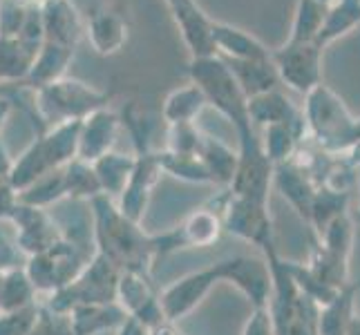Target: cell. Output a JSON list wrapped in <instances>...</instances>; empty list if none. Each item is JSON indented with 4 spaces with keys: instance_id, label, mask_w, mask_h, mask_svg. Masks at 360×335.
<instances>
[{
    "instance_id": "1",
    "label": "cell",
    "mask_w": 360,
    "mask_h": 335,
    "mask_svg": "<svg viewBox=\"0 0 360 335\" xmlns=\"http://www.w3.org/2000/svg\"><path fill=\"white\" fill-rule=\"evenodd\" d=\"M191 77L197 88L204 92L206 103H213L221 114L235 123L240 141H253L255 134L251 119H248V98L224 60H219L217 56L193 58Z\"/></svg>"
},
{
    "instance_id": "2",
    "label": "cell",
    "mask_w": 360,
    "mask_h": 335,
    "mask_svg": "<svg viewBox=\"0 0 360 335\" xmlns=\"http://www.w3.org/2000/svg\"><path fill=\"white\" fill-rule=\"evenodd\" d=\"M304 123L327 152L352 150L360 139V119H354L342 98L327 85H316L307 94Z\"/></svg>"
},
{
    "instance_id": "3",
    "label": "cell",
    "mask_w": 360,
    "mask_h": 335,
    "mask_svg": "<svg viewBox=\"0 0 360 335\" xmlns=\"http://www.w3.org/2000/svg\"><path fill=\"white\" fill-rule=\"evenodd\" d=\"M105 94L96 92L81 81H54L41 88V110L56 123L83 119L103 107Z\"/></svg>"
},
{
    "instance_id": "4",
    "label": "cell",
    "mask_w": 360,
    "mask_h": 335,
    "mask_svg": "<svg viewBox=\"0 0 360 335\" xmlns=\"http://www.w3.org/2000/svg\"><path fill=\"white\" fill-rule=\"evenodd\" d=\"M320 58L322 47L316 43H287L282 49L271 54V63L282 79L293 90L309 94L320 85Z\"/></svg>"
},
{
    "instance_id": "5",
    "label": "cell",
    "mask_w": 360,
    "mask_h": 335,
    "mask_svg": "<svg viewBox=\"0 0 360 335\" xmlns=\"http://www.w3.org/2000/svg\"><path fill=\"white\" fill-rule=\"evenodd\" d=\"M219 280H229L238 287L255 308H264L271 300L273 280L271 268L255 257H231L217 264Z\"/></svg>"
},
{
    "instance_id": "6",
    "label": "cell",
    "mask_w": 360,
    "mask_h": 335,
    "mask_svg": "<svg viewBox=\"0 0 360 335\" xmlns=\"http://www.w3.org/2000/svg\"><path fill=\"white\" fill-rule=\"evenodd\" d=\"M224 223L233 235H238V237L262 246L266 253L273 251L271 219L266 213V204L233 195L231 204L226 206Z\"/></svg>"
},
{
    "instance_id": "7",
    "label": "cell",
    "mask_w": 360,
    "mask_h": 335,
    "mask_svg": "<svg viewBox=\"0 0 360 335\" xmlns=\"http://www.w3.org/2000/svg\"><path fill=\"white\" fill-rule=\"evenodd\" d=\"M219 282V272L217 266L204 268L200 272H191V275L181 277L175 282L172 287L164 293V300H161V313L170 320L184 317L186 313H191L193 308L200 304L208 291Z\"/></svg>"
},
{
    "instance_id": "8",
    "label": "cell",
    "mask_w": 360,
    "mask_h": 335,
    "mask_svg": "<svg viewBox=\"0 0 360 335\" xmlns=\"http://www.w3.org/2000/svg\"><path fill=\"white\" fill-rule=\"evenodd\" d=\"M170 11L175 16L177 27L184 36L186 45L193 52V58H206L215 56V45H213V20L204 16V11L197 7L193 0H172Z\"/></svg>"
},
{
    "instance_id": "9",
    "label": "cell",
    "mask_w": 360,
    "mask_h": 335,
    "mask_svg": "<svg viewBox=\"0 0 360 335\" xmlns=\"http://www.w3.org/2000/svg\"><path fill=\"white\" fill-rule=\"evenodd\" d=\"M45 41L72 47L83 36V20L70 0H45L41 7Z\"/></svg>"
},
{
    "instance_id": "10",
    "label": "cell",
    "mask_w": 360,
    "mask_h": 335,
    "mask_svg": "<svg viewBox=\"0 0 360 335\" xmlns=\"http://www.w3.org/2000/svg\"><path fill=\"white\" fill-rule=\"evenodd\" d=\"M117 114L103 107L94 110L81 123V136H79V150L77 155L85 161H96L108 155V147L112 145L115 132H117Z\"/></svg>"
},
{
    "instance_id": "11",
    "label": "cell",
    "mask_w": 360,
    "mask_h": 335,
    "mask_svg": "<svg viewBox=\"0 0 360 335\" xmlns=\"http://www.w3.org/2000/svg\"><path fill=\"white\" fill-rule=\"evenodd\" d=\"M85 32H88V39H90L92 47L101 56L119 52V49L128 41V22H126V18H123L119 11L110 9V7L92 11Z\"/></svg>"
},
{
    "instance_id": "12",
    "label": "cell",
    "mask_w": 360,
    "mask_h": 335,
    "mask_svg": "<svg viewBox=\"0 0 360 335\" xmlns=\"http://www.w3.org/2000/svg\"><path fill=\"white\" fill-rule=\"evenodd\" d=\"M248 119H251V126L257 123V126L264 128L280 126V123L304 126V117H300V112L293 107V103L278 90H269L248 98Z\"/></svg>"
},
{
    "instance_id": "13",
    "label": "cell",
    "mask_w": 360,
    "mask_h": 335,
    "mask_svg": "<svg viewBox=\"0 0 360 335\" xmlns=\"http://www.w3.org/2000/svg\"><path fill=\"white\" fill-rule=\"evenodd\" d=\"M210 34H213L215 52L226 54L229 60H269L271 58V52L255 39V36L246 34L238 27H231V25H224V22H213Z\"/></svg>"
},
{
    "instance_id": "14",
    "label": "cell",
    "mask_w": 360,
    "mask_h": 335,
    "mask_svg": "<svg viewBox=\"0 0 360 335\" xmlns=\"http://www.w3.org/2000/svg\"><path fill=\"white\" fill-rule=\"evenodd\" d=\"M360 291L358 284H347L336 295L331 297L327 304L320 306L318 311V335H345L349 327L354 313V300L356 293Z\"/></svg>"
},
{
    "instance_id": "15",
    "label": "cell",
    "mask_w": 360,
    "mask_h": 335,
    "mask_svg": "<svg viewBox=\"0 0 360 335\" xmlns=\"http://www.w3.org/2000/svg\"><path fill=\"white\" fill-rule=\"evenodd\" d=\"M72 54H74L72 47H63V45L45 41L39 49V54H36L32 67H30L27 81L39 90L49 83L58 81L60 77H63V72L68 70Z\"/></svg>"
},
{
    "instance_id": "16",
    "label": "cell",
    "mask_w": 360,
    "mask_h": 335,
    "mask_svg": "<svg viewBox=\"0 0 360 335\" xmlns=\"http://www.w3.org/2000/svg\"><path fill=\"white\" fill-rule=\"evenodd\" d=\"M278 188L289 199V204L297 210V215H300L304 221H309V217H311L314 197H316L318 188L311 183V179L307 177V172L300 170V168L280 164V168H278Z\"/></svg>"
},
{
    "instance_id": "17",
    "label": "cell",
    "mask_w": 360,
    "mask_h": 335,
    "mask_svg": "<svg viewBox=\"0 0 360 335\" xmlns=\"http://www.w3.org/2000/svg\"><path fill=\"white\" fill-rule=\"evenodd\" d=\"M226 65L235 74V79H238L246 98L276 90L278 72L273 67L271 58L269 60H229Z\"/></svg>"
},
{
    "instance_id": "18",
    "label": "cell",
    "mask_w": 360,
    "mask_h": 335,
    "mask_svg": "<svg viewBox=\"0 0 360 335\" xmlns=\"http://www.w3.org/2000/svg\"><path fill=\"white\" fill-rule=\"evenodd\" d=\"M39 49L20 39H0V81L27 79Z\"/></svg>"
},
{
    "instance_id": "19",
    "label": "cell",
    "mask_w": 360,
    "mask_h": 335,
    "mask_svg": "<svg viewBox=\"0 0 360 335\" xmlns=\"http://www.w3.org/2000/svg\"><path fill=\"white\" fill-rule=\"evenodd\" d=\"M197 155H200L202 164L206 166L213 181H221V183L233 181L240 157L235 155L229 145H224L217 139H210V136H204L200 141V147H197Z\"/></svg>"
},
{
    "instance_id": "20",
    "label": "cell",
    "mask_w": 360,
    "mask_h": 335,
    "mask_svg": "<svg viewBox=\"0 0 360 335\" xmlns=\"http://www.w3.org/2000/svg\"><path fill=\"white\" fill-rule=\"evenodd\" d=\"M155 168H157V159L153 157H146L143 161H136V166L132 170V175L123 188V215L136 219L141 213V208L146 204V197H148V188H150L153 177H155Z\"/></svg>"
},
{
    "instance_id": "21",
    "label": "cell",
    "mask_w": 360,
    "mask_h": 335,
    "mask_svg": "<svg viewBox=\"0 0 360 335\" xmlns=\"http://www.w3.org/2000/svg\"><path fill=\"white\" fill-rule=\"evenodd\" d=\"M327 11L329 9L316 0H297L289 43H316L322 25H325Z\"/></svg>"
},
{
    "instance_id": "22",
    "label": "cell",
    "mask_w": 360,
    "mask_h": 335,
    "mask_svg": "<svg viewBox=\"0 0 360 335\" xmlns=\"http://www.w3.org/2000/svg\"><path fill=\"white\" fill-rule=\"evenodd\" d=\"M206 105L204 92L197 85H188V88H179L166 98L164 105V119L168 123H191V119Z\"/></svg>"
},
{
    "instance_id": "23",
    "label": "cell",
    "mask_w": 360,
    "mask_h": 335,
    "mask_svg": "<svg viewBox=\"0 0 360 335\" xmlns=\"http://www.w3.org/2000/svg\"><path fill=\"white\" fill-rule=\"evenodd\" d=\"M304 126H287V123H280V126L264 128V141L259 147H262V152L269 157L271 164H278V166L287 164V159L293 155L295 141Z\"/></svg>"
},
{
    "instance_id": "24",
    "label": "cell",
    "mask_w": 360,
    "mask_h": 335,
    "mask_svg": "<svg viewBox=\"0 0 360 335\" xmlns=\"http://www.w3.org/2000/svg\"><path fill=\"white\" fill-rule=\"evenodd\" d=\"M354 235H356L354 219L349 217V213H342L320 232V246L325 248V251H329L331 255L349 262L352 248H354Z\"/></svg>"
},
{
    "instance_id": "25",
    "label": "cell",
    "mask_w": 360,
    "mask_h": 335,
    "mask_svg": "<svg viewBox=\"0 0 360 335\" xmlns=\"http://www.w3.org/2000/svg\"><path fill=\"white\" fill-rule=\"evenodd\" d=\"M136 166V161L128 159V157H121V155H103L101 159H96V166H94V172L98 177V183H101V188H108V190H123L126 188V183L132 175V170Z\"/></svg>"
},
{
    "instance_id": "26",
    "label": "cell",
    "mask_w": 360,
    "mask_h": 335,
    "mask_svg": "<svg viewBox=\"0 0 360 335\" xmlns=\"http://www.w3.org/2000/svg\"><path fill=\"white\" fill-rule=\"evenodd\" d=\"M347 202H349V195L333 192V190L325 188V185L316 190L314 206H311V217H309V223H314V228L318 230V235H320L322 230H325L338 215L347 213Z\"/></svg>"
},
{
    "instance_id": "27",
    "label": "cell",
    "mask_w": 360,
    "mask_h": 335,
    "mask_svg": "<svg viewBox=\"0 0 360 335\" xmlns=\"http://www.w3.org/2000/svg\"><path fill=\"white\" fill-rule=\"evenodd\" d=\"M157 164L161 168H166L175 177L191 179V181H213L208 175L206 166L202 164V159H197L195 155H164L157 159Z\"/></svg>"
},
{
    "instance_id": "28",
    "label": "cell",
    "mask_w": 360,
    "mask_h": 335,
    "mask_svg": "<svg viewBox=\"0 0 360 335\" xmlns=\"http://www.w3.org/2000/svg\"><path fill=\"white\" fill-rule=\"evenodd\" d=\"M186 242L197 244V246H208L217 239L219 235V221L210 213H197L186 223Z\"/></svg>"
},
{
    "instance_id": "29",
    "label": "cell",
    "mask_w": 360,
    "mask_h": 335,
    "mask_svg": "<svg viewBox=\"0 0 360 335\" xmlns=\"http://www.w3.org/2000/svg\"><path fill=\"white\" fill-rule=\"evenodd\" d=\"M30 7L20 0H0V39H18Z\"/></svg>"
},
{
    "instance_id": "30",
    "label": "cell",
    "mask_w": 360,
    "mask_h": 335,
    "mask_svg": "<svg viewBox=\"0 0 360 335\" xmlns=\"http://www.w3.org/2000/svg\"><path fill=\"white\" fill-rule=\"evenodd\" d=\"M65 190H74V192H85L90 195V190H98L101 188V183H98V177L96 172L90 170L85 164L77 161V164H72L65 172Z\"/></svg>"
},
{
    "instance_id": "31",
    "label": "cell",
    "mask_w": 360,
    "mask_h": 335,
    "mask_svg": "<svg viewBox=\"0 0 360 335\" xmlns=\"http://www.w3.org/2000/svg\"><path fill=\"white\" fill-rule=\"evenodd\" d=\"M30 297V284L18 272H14L7 282H0V304L5 308H18Z\"/></svg>"
},
{
    "instance_id": "32",
    "label": "cell",
    "mask_w": 360,
    "mask_h": 335,
    "mask_svg": "<svg viewBox=\"0 0 360 335\" xmlns=\"http://www.w3.org/2000/svg\"><path fill=\"white\" fill-rule=\"evenodd\" d=\"M34 195H25V202L27 204H45V202H52L56 197L65 190V177L58 175V177H47V179H39L34 181Z\"/></svg>"
},
{
    "instance_id": "33",
    "label": "cell",
    "mask_w": 360,
    "mask_h": 335,
    "mask_svg": "<svg viewBox=\"0 0 360 335\" xmlns=\"http://www.w3.org/2000/svg\"><path fill=\"white\" fill-rule=\"evenodd\" d=\"M34 322V311H20L0 317V335H25L30 333Z\"/></svg>"
},
{
    "instance_id": "34",
    "label": "cell",
    "mask_w": 360,
    "mask_h": 335,
    "mask_svg": "<svg viewBox=\"0 0 360 335\" xmlns=\"http://www.w3.org/2000/svg\"><path fill=\"white\" fill-rule=\"evenodd\" d=\"M244 335H276V329H273V317L269 313V308H255V313L248 317L246 327H244Z\"/></svg>"
},
{
    "instance_id": "35",
    "label": "cell",
    "mask_w": 360,
    "mask_h": 335,
    "mask_svg": "<svg viewBox=\"0 0 360 335\" xmlns=\"http://www.w3.org/2000/svg\"><path fill=\"white\" fill-rule=\"evenodd\" d=\"M11 213V192L7 185L0 188V215H7Z\"/></svg>"
},
{
    "instance_id": "36",
    "label": "cell",
    "mask_w": 360,
    "mask_h": 335,
    "mask_svg": "<svg viewBox=\"0 0 360 335\" xmlns=\"http://www.w3.org/2000/svg\"><path fill=\"white\" fill-rule=\"evenodd\" d=\"M9 172H11V164H9V159L5 155V147L0 145V181H3L9 175Z\"/></svg>"
},
{
    "instance_id": "37",
    "label": "cell",
    "mask_w": 360,
    "mask_h": 335,
    "mask_svg": "<svg viewBox=\"0 0 360 335\" xmlns=\"http://www.w3.org/2000/svg\"><path fill=\"white\" fill-rule=\"evenodd\" d=\"M9 112H11V101L9 98H0V128H3L5 119L9 117Z\"/></svg>"
},
{
    "instance_id": "38",
    "label": "cell",
    "mask_w": 360,
    "mask_h": 335,
    "mask_svg": "<svg viewBox=\"0 0 360 335\" xmlns=\"http://www.w3.org/2000/svg\"><path fill=\"white\" fill-rule=\"evenodd\" d=\"M345 335H360V315H354Z\"/></svg>"
},
{
    "instance_id": "39",
    "label": "cell",
    "mask_w": 360,
    "mask_h": 335,
    "mask_svg": "<svg viewBox=\"0 0 360 335\" xmlns=\"http://www.w3.org/2000/svg\"><path fill=\"white\" fill-rule=\"evenodd\" d=\"M349 157H352L349 161H352L354 166H360V139L356 141V145L349 150Z\"/></svg>"
},
{
    "instance_id": "40",
    "label": "cell",
    "mask_w": 360,
    "mask_h": 335,
    "mask_svg": "<svg viewBox=\"0 0 360 335\" xmlns=\"http://www.w3.org/2000/svg\"><path fill=\"white\" fill-rule=\"evenodd\" d=\"M121 335H143V331H141L139 327H136L134 322H130V324L126 327V331H123Z\"/></svg>"
},
{
    "instance_id": "41",
    "label": "cell",
    "mask_w": 360,
    "mask_h": 335,
    "mask_svg": "<svg viewBox=\"0 0 360 335\" xmlns=\"http://www.w3.org/2000/svg\"><path fill=\"white\" fill-rule=\"evenodd\" d=\"M316 3H320V5H325V7L329 9L331 5H336V3H338V0H316Z\"/></svg>"
},
{
    "instance_id": "42",
    "label": "cell",
    "mask_w": 360,
    "mask_h": 335,
    "mask_svg": "<svg viewBox=\"0 0 360 335\" xmlns=\"http://www.w3.org/2000/svg\"><path fill=\"white\" fill-rule=\"evenodd\" d=\"M166 3H168V5H170V3H172V0H166Z\"/></svg>"
}]
</instances>
